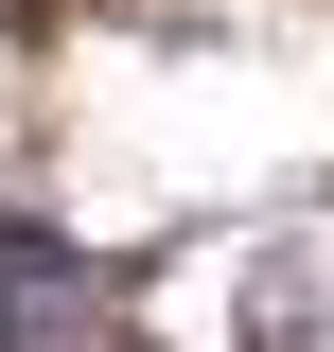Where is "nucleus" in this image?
Wrapping results in <instances>:
<instances>
[{
	"label": "nucleus",
	"mask_w": 334,
	"mask_h": 352,
	"mask_svg": "<svg viewBox=\"0 0 334 352\" xmlns=\"http://www.w3.org/2000/svg\"><path fill=\"white\" fill-rule=\"evenodd\" d=\"M124 317H141V282L88 247V229L0 212V352H124Z\"/></svg>",
	"instance_id": "f257e3e1"
},
{
	"label": "nucleus",
	"mask_w": 334,
	"mask_h": 352,
	"mask_svg": "<svg viewBox=\"0 0 334 352\" xmlns=\"http://www.w3.org/2000/svg\"><path fill=\"white\" fill-rule=\"evenodd\" d=\"M247 352H334V229H282L247 264Z\"/></svg>",
	"instance_id": "f03ea898"
}]
</instances>
